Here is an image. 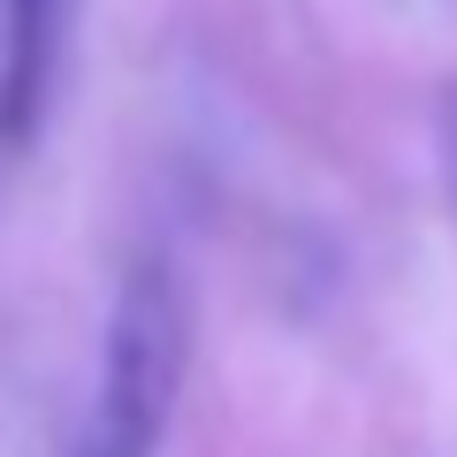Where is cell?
Masks as SVG:
<instances>
[{
    "instance_id": "1",
    "label": "cell",
    "mask_w": 457,
    "mask_h": 457,
    "mask_svg": "<svg viewBox=\"0 0 457 457\" xmlns=\"http://www.w3.org/2000/svg\"><path fill=\"white\" fill-rule=\"evenodd\" d=\"M183 374H191V297H183L168 260H137L107 312L92 420L161 450L168 420H176V396H183Z\"/></svg>"
},
{
    "instance_id": "2",
    "label": "cell",
    "mask_w": 457,
    "mask_h": 457,
    "mask_svg": "<svg viewBox=\"0 0 457 457\" xmlns=\"http://www.w3.org/2000/svg\"><path fill=\"white\" fill-rule=\"evenodd\" d=\"M62 38H69V0H0V130H8V153L31 145L46 122L54 77H62Z\"/></svg>"
},
{
    "instance_id": "3",
    "label": "cell",
    "mask_w": 457,
    "mask_h": 457,
    "mask_svg": "<svg viewBox=\"0 0 457 457\" xmlns=\"http://www.w3.org/2000/svg\"><path fill=\"white\" fill-rule=\"evenodd\" d=\"M77 457H161V450H145V442L114 435V427H99V420H84V442H77Z\"/></svg>"
}]
</instances>
